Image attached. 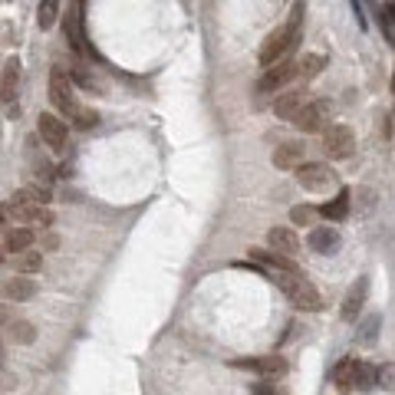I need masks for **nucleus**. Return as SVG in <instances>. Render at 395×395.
I'll list each match as a JSON object with an SVG mask.
<instances>
[{
  "label": "nucleus",
  "mask_w": 395,
  "mask_h": 395,
  "mask_svg": "<svg viewBox=\"0 0 395 395\" xmlns=\"http://www.w3.org/2000/svg\"><path fill=\"white\" fill-rule=\"evenodd\" d=\"M300 20H303V3H297L293 7V14H290V24L286 27H277L264 40V46H260V66H277L280 59H286V50H293V43H297V37H300Z\"/></svg>",
  "instance_id": "1"
},
{
  "label": "nucleus",
  "mask_w": 395,
  "mask_h": 395,
  "mask_svg": "<svg viewBox=\"0 0 395 395\" xmlns=\"http://www.w3.org/2000/svg\"><path fill=\"white\" fill-rule=\"evenodd\" d=\"M270 280L280 290H284V297L293 306H300V310H320V293H316V286L303 277V273H270Z\"/></svg>",
  "instance_id": "2"
},
{
  "label": "nucleus",
  "mask_w": 395,
  "mask_h": 395,
  "mask_svg": "<svg viewBox=\"0 0 395 395\" xmlns=\"http://www.w3.org/2000/svg\"><path fill=\"white\" fill-rule=\"evenodd\" d=\"M50 102L66 119H76L82 109L80 102H76V93H73V76H66V69H59V66H53V73H50Z\"/></svg>",
  "instance_id": "3"
},
{
  "label": "nucleus",
  "mask_w": 395,
  "mask_h": 395,
  "mask_svg": "<svg viewBox=\"0 0 395 395\" xmlns=\"http://www.w3.org/2000/svg\"><path fill=\"white\" fill-rule=\"evenodd\" d=\"M297 181H300L306 191H316V194H329V191L340 185L336 172H333L327 162H306L300 172H297Z\"/></svg>",
  "instance_id": "4"
},
{
  "label": "nucleus",
  "mask_w": 395,
  "mask_h": 395,
  "mask_svg": "<svg viewBox=\"0 0 395 395\" xmlns=\"http://www.w3.org/2000/svg\"><path fill=\"white\" fill-rule=\"evenodd\" d=\"M293 76H300V59H280L277 66H270L264 76H260V82H257V93L260 95H270V93H284V86Z\"/></svg>",
  "instance_id": "5"
},
{
  "label": "nucleus",
  "mask_w": 395,
  "mask_h": 395,
  "mask_svg": "<svg viewBox=\"0 0 395 395\" xmlns=\"http://www.w3.org/2000/svg\"><path fill=\"white\" fill-rule=\"evenodd\" d=\"M329 112H333V102H329V99H313V102L303 106V112L293 119V125H297L300 132H323L329 125Z\"/></svg>",
  "instance_id": "6"
},
{
  "label": "nucleus",
  "mask_w": 395,
  "mask_h": 395,
  "mask_svg": "<svg viewBox=\"0 0 395 395\" xmlns=\"http://www.w3.org/2000/svg\"><path fill=\"white\" fill-rule=\"evenodd\" d=\"M356 149V136L349 125H329L323 132V151L327 158H346Z\"/></svg>",
  "instance_id": "7"
},
{
  "label": "nucleus",
  "mask_w": 395,
  "mask_h": 395,
  "mask_svg": "<svg viewBox=\"0 0 395 395\" xmlns=\"http://www.w3.org/2000/svg\"><path fill=\"white\" fill-rule=\"evenodd\" d=\"M37 132H40L43 145H50L53 151H63L66 149V122L53 116V112H40L37 116Z\"/></svg>",
  "instance_id": "8"
},
{
  "label": "nucleus",
  "mask_w": 395,
  "mask_h": 395,
  "mask_svg": "<svg viewBox=\"0 0 395 395\" xmlns=\"http://www.w3.org/2000/svg\"><path fill=\"white\" fill-rule=\"evenodd\" d=\"M3 214H14L17 224H30V228H50L53 224V211L46 205H3Z\"/></svg>",
  "instance_id": "9"
},
{
  "label": "nucleus",
  "mask_w": 395,
  "mask_h": 395,
  "mask_svg": "<svg viewBox=\"0 0 395 395\" xmlns=\"http://www.w3.org/2000/svg\"><path fill=\"white\" fill-rule=\"evenodd\" d=\"M250 260L257 267H270V273H300V267L293 260L280 250H273V247H250Z\"/></svg>",
  "instance_id": "10"
},
{
  "label": "nucleus",
  "mask_w": 395,
  "mask_h": 395,
  "mask_svg": "<svg viewBox=\"0 0 395 395\" xmlns=\"http://www.w3.org/2000/svg\"><path fill=\"white\" fill-rule=\"evenodd\" d=\"M303 151H306V145H300V142H280L277 149H273L270 162L273 168H280V172H300L303 165Z\"/></svg>",
  "instance_id": "11"
},
{
  "label": "nucleus",
  "mask_w": 395,
  "mask_h": 395,
  "mask_svg": "<svg viewBox=\"0 0 395 395\" xmlns=\"http://www.w3.org/2000/svg\"><path fill=\"white\" fill-rule=\"evenodd\" d=\"M303 89H284V93H277L273 99V116L277 119H297L303 112Z\"/></svg>",
  "instance_id": "12"
},
{
  "label": "nucleus",
  "mask_w": 395,
  "mask_h": 395,
  "mask_svg": "<svg viewBox=\"0 0 395 395\" xmlns=\"http://www.w3.org/2000/svg\"><path fill=\"white\" fill-rule=\"evenodd\" d=\"M234 366H237V369H250V372H260V376H284V372H286L284 356H257V359H237Z\"/></svg>",
  "instance_id": "13"
},
{
  "label": "nucleus",
  "mask_w": 395,
  "mask_h": 395,
  "mask_svg": "<svg viewBox=\"0 0 395 395\" xmlns=\"http://www.w3.org/2000/svg\"><path fill=\"white\" fill-rule=\"evenodd\" d=\"M366 293H369V277H359L353 286H349V293H346V300H342V320H349L353 323L359 310H362V303H366Z\"/></svg>",
  "instance_id": "14"
},
{
  "label": "nucleus",
  "mask_w": 395,
  "mask_h": 395,
  "mask_svg": "<svg viewBox=\"0 0 395 395\" xmlns=\"http://www.w3.org/2000/svg\"><path fill=\"white\" fill-rule=\"evenodd\" d=\"M340 247V231L333 224H320L310 231V250L313 254H333Z\"/></svg>",
  "instance_id": "15"
},
{
  "label": "nucleus",
  "mask_w": 395,
  "mask_h": 395,
  "mask_svg": "<svg viewBox=\"0 0 395 395\" xmlns=\"http://www.w3.org/2000/svg\"><path fill=\"white\" fill-rule=\"evenodd\" d=\"M267 244H270L273 250H280V254L290 257V254L300 250V237L290 231V228H270V231H267Z\"/></svg>",
  "instance_id": "16"
},
{
  "label": "nucleus",
  "mask_w": 395,
  "mask_h": 395,
  "mask_svg": "<svg viewBox=\"0 0 395 395\" xmlns=\"http://www.w3.org/2000/svg\"><path fill=\"white\" fill-rule=\"evenodd\" d=\"M37 280L33 277H14V280H7V286H3V293H7V300L14 303H24L30 300V297H37Z\"/></svg>",
  "instance_id": "17"
},
{
  "label": "nucleus",
  "mask_w": 395,
  "mask_h": 395,
  "mask_svg": "<svg viewBox=\"0 0 395 395\" xmlns=\"http://www.w3.org/2000/svg\"><path fill=\"white\" fill-rule=\"evenodd\" d=\"M33 241H37V234H33V228H14V231H7V237H3V250H10V254H27L30 247H33Z\"/></svg>",
  "instance_id": "18"
},
{
  "label": "nucleus",
  "mask_w": 395,
  "mask_h": 395,
  "mask_svg": "<svg viewBox=\"0 0 395 395\" xmlns=\"http://www.w3.org/2000/svg\"><path fill=\"white\" fill-rule=\"evenodd\" d=\"M349 201H353V191H340L333 201H327V205L320 208V214L327 221H342L349 214Z\"/></svg>",
  "instance_id": "19"
},
{
  "label": "nucleus",
  "mask_w": 395,
  "mask_h": 395,
  "mask_svg": "<svg viewBox=\"0 0 395 395\" xmlns=\"http://www.w3.org/2000/svg\"><path fill=\"white\" fill-rule=\"evenodd\" d=\"M17 82H20V63L10 56V59L3 63V82H0V95H3V102H10V99H14Z\"/></svg>",
  "instance_id": "20"
},
{
  "label": "nucleus",
  "mask_w": 395,
  "mask_h": 395,
  "mask_svg": "<svg viewBox=\"0 0 395 395\" xmlns=\"http://www.w3.org/2000/svg\"><path fill=\"white\" fill-rule=\"evenodd\" d=\"M356 366H359V359H342L340 366H336V372H333V379H336V389L340 392H349V389H356Z\"/></svg>",
  "instance_id": "21"
},
{
  "label": "nucleus",
  "mask_w": 395,
  "mask_h": 395,
  "mask_svg": "<svg viewBox=\"0 0 395 395\" xmlns=\"http://www.w3.org/2000/svg\"><path fill=\"white\" fill-rule=\"evenodd\" d=\"M14 267L20 277H30V273H40L43 267V254L40 250H27V254H17L14 257Z\"/></svg>",
  "instance_id": "22"
},
{
  "label": "nucleus",
  "mask_w": 395,
  "mask_h": 395,
  "mask_svg": "<svg viewBox=\"0 0 395 395\" xmlns=\"http://www.w3.org/2000/svg\"><path fill=\"white\" fill-rule=\"evenodd\" d=\"M323 66H327V56H320V53H306L300 59V80H313V76H320L323 73Z\"/></svg>",
  "instance_id": "23"
},
{
  "label": "nucleus",
  "mask_w": 395,
  "mask_h": 395,
  "mask_svg": "<svg viewBox=\"0 0 395 395\" xmlns=\"http://www.w3.org/2000/svg\"><path fill=\"white\" fill-rule=\"evenodd\" d=\"M59 17V0H40V14H37V24L40 30H50Z\"/></svg>",
  "instance_id": "24"
},
{
  "label": "nucleus",
  "mask_w": 395,
  "mask_h": 395,
  "mask_svg": "<svg viewBox=\"0 0 395 395\" xmlns=\"http://www.w3.org/2000/svg\"><path fill=\"white\" fill-rule=\"evenodd\" d=\"M379 382V369L369 366V362H359L356 366V389H372Z\"/></svg>",
  "instance_id": "25"
},
{
  "label": "nucleus",
  "mask_w": 395,
  "mask_h": 395,
  "mask_svg": "<svg viewBox=\"0 0 395 395\" xmlns=\"http://www.w3.org/2000/svg\"><path fill=\"white\" fill-rule=\"evenodd\" d=\"M73 82L82 86L86 93H102V80H99L95 73H89V69H76V73H73Z\"/></svg>",
  "instance_id": "26"
},
{
  "label": "nucleus",
  "mask_w": 395,
  "mask_h": 395,
  "mask_svg": "<svg viewBox=\"0 0 395 395\" xmlns=\"http://www.w3.org/2000/svg\"><path fill=\"white\" fill-rule=\"evenodd\" d=\"M10 340H14V342H24V346H30V342L37 340V329L30 327L27 320H20V323H14V327H10Z\"/></svg>",
  "instance_id": "27"
},
{
  "label": "nucleus",
  "mask_w": 395,
  "mask_h": 395,
  "mask_svg": "<svg viewBox=\"0 0 395 395\" xmlns=\"http://www.w3.org/2000/svg\"><path fill=\"white\" fill-rule=\"evenodd\" d=\"M379 323H382V316H366V320H362V327H359V342H362V346H369V342L376 340Z\"/></svg>",
  "instance_id": "28"
},
{
  "label": "nucleus",
  "mask_w": 395,
  "mask_h": 395,
  "mask_svg": "<svg viewBox=\"0 0 395 395\" xmlns=\"http://www.w3.org/2000/svg\"><path fill=\"white\" fill-rule=\"evenodd\" d=\"M313 218H316V208H310V205L290 208V221L293 224H313Z\"/></svg>",
  "instance_id": "29"
},
{
  "label": "nucleus",
  "mask_w": 395,
  "mask_h": 395,
  "mask_svg": "<svg viewBox=\"0 0 395 395\" xmlns=\"http://www.w3.org/2000/svg\"><path fill=\"white\" fill-rule=\"evenodd\" d=\"M73 122H76V129H95V125H99V112L95 109H80V116H76Z\"/></svg>",
  "instance_id": "30"
},
{
  "label": "nucleus",
  "mask_w": 395,
  "mask_h": 395,
  "mask_svg": "<svg viewBox=\"0 0 395 395\" xmlns=\"http://www.w3.org/2000/svg\"><path fill=\"white\" fill-rule=\"evenodd\" d=\"M27 194H30V201H33V205H50V201H53V194H50L46 188H40V185H30Z\"/></svg>",
  "instance_id": "31"
},
{
  "label": "nucleus",
  "mask_w": 395,
  "mask_h": 395,
  "mask_svg": "<svg viewBox=\"0 0 395 395\" xmlns=\"http://www.w3.org/2000/svg\"><path fill=\"white\" fill-rule=\"evenodd\" d=\"M353 198L359 201V205H362V211H369V208L376 205V191H372V188H356Z\"/></svg>",
  "instance_id": "32"
},
{
  "label": "nucleus",
  "mask_w": 395,
  "mask_h": 395,
  "mask_svg": "<svg viewBox=\"0 0 395 395\" xmlns=\"http://www.w3.org/2000/svg\"><path fill=\"white\" fill-rule=\"evenodd\" d=\"M250 395H277V389H273L270 382H254V389H250Z\"/></svg>",
  "instance_id": "33"
},
{
  "label": "nucleus",
  "mask_w": 395,
  "mask_h": 395,
  "mask_svg": "<svg viewBox=\"0 0 395 395\" xmlns=\"http://www.w3.org/2000/svg\"><path fill=\"white\" fill-rule=\"evenodd\" d=\"M385 24H389V27H395V3H389V7H385Z\"/></svg>",
  "instance_id": "34"
},
{
  "label": "nucleus",
  "mask_w": 395,
  "mask_h": 395,
  "mask_svg": "<svg viewBox=\"0 0 395 395\" xmlns=\"http://www.w3.org/2000/svg\"><path fill=\"white\" fill-rule=\"evenodd\" d=\"M14 385H17V379H14V376H10V372H3V392H10Z\"/></svg>",
  "instance_id": "35"
},
{
  "label": "nucleus",
  "mask_w": 395,
  "mask_h": 395,
  "mask_svg": "<svg viewBox=\"0 0 395 395\" xmlns=\"http://www.w3.org/2000/svg\"><path fill=\"white\" fill-rule=\"evenodd\" d=\"M392 89H395V80H392Z\"/></svg>",
  "instance_id": "36"
}]
</instances>
